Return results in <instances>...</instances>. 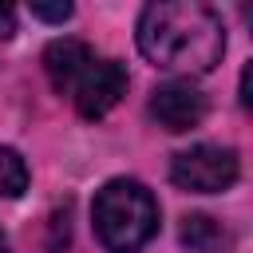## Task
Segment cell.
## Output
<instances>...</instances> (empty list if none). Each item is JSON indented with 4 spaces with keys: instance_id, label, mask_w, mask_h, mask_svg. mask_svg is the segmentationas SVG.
<instances>
[{
    "instance_id": "6da1fadb",
    "label": "cell",
    "mask_w": 253,
    "mask_h": 253,
    "mask_svg": "<svg viewBox=\"0 0 253 253\" xmlns=\"http://www.w3.org/2000/svg\"><path fill=\"white\" fill-rule=\"evenodd\" d=\"M138 51L178 75H206L225 55V24L202 0H162L146 4L138 16Z\"/></svg>"
},
{
    "instance_id": "7a4b0ae2",
    "label": "cell",
    "mask_w": 253,
    "mask_h": 253,
    "mask_svg": "<svg viewBox=\"0 0 253 253\" xmlns=\"http://www.w3.org/2000/svg\"><path fill=\"white\" fill-rule=\"evenodd\" d=\"M43 71L59 95L75 103L83 119H103L126 95V67L119 59L95 55L83 40H51L43 51Z\"/></svg>"
},
{
    "instance_id": "3957f363",
    "label": "cell",
    "mask_w": 253,
    "mask_h": 253,
    "mask_svg": "<svg viewBox=\"0 0 253 253\" xmlns=\"http://www.w3.org/2000/svg\"><path fill=\"white\" fill-rule=\"evenodd\" d=\"M95 237L107 253H138L158 233V198L138 178H111L91 206Z\"/></svg>"
},
{
    "instance_id": "277c9868",
    "label": "cell",
    "mask_w": 253,
    "mask_h": 253,
    "mask_svg": "<svg viewBox=\"0 0 253 253\" xmlns=\"http://www.w3.org/2000/svg\"><path fill=\"white\" fill-rule=\"evenodd\" d=\"M241 174L237 150L217 142H198L170 158V182L186 194H225Z\"/></svg>"
},
{
    "instance_id": "5b68a950",
    "label": "cell",
    "mask_w": 253,
    "mask_h": 253,
    "mask_svg": "<svg viewBox=\"0 0 253 253\" xmlns=\"http://www.w3.org/2000/svg\"><path fill=\"white\" fill-rule=\"evenodd\" d=\"M206 111H210V103H206L202 87L190 83V79H166L150 95V119L162 130H170V134H182V130L202 126Z\"/></svg>"
},
{
    "instance_id": "8992f818",
    "label": "cell",
    "mask_w": 253,
    "mask_h": 253,
    "mask_svg": "<svg viewBox=\"0 0 253 253\" xmlns=\"http://www.w3.org/2000/svg\"><path fill=\"white\" fill-rule=\"evenodd\" d=\"M182 245L194 249V253H213L217 245H229V233H225L213 217H206V213H190V217L182 221Z\"/></svg>"
},
{
    "instance_id": "52a82bcc",
    "label": "cell",
    "mask_w": 253,
    "mask_h": 253,
    "mask_svg": "<svg viewBox=\"0 0 253 253\" xmlns=\"http://www.w3.org/2000/svg\"><path fill=\"white\" fill-rule=\"evenodd\" d=\"M28 190V162L20 158V150L0 146V198H20Z\"/></svg>"
},
{
    "instance_id": "ba28073f",
    "label": "cell",
    "mask_w": 253,
    "mask_h": 253,
    "mask_svg": "<svg viewBox=\"0 0 253 253\" xmlns=\"http://www.w3.org/2000/svg\"><path fill=\"white\" fill-rule=\"evenodd\" d=\"M32 16L47 20V24H63L71 16V4H32Z\"/></svg>"
},
{
    "instance_id": "9c48e42d",
    "label": "cell",
    "mask_w": 253,
    "mask_h": 253,
    "mask_svg": "<svg viewBox=\"0 0 253 253\" xmlns=\"http://www.w3.org/2000/svg\"><path fill=\"white\" fill-rule=\"evenodd\" d=\"M12 32H16V8L0 4V40H8Z\"/></svg>"
},
{
    "instance_id": "30bf717a",
    "label": "cell",
    "mask_w": 253,
    "mask_h": 253,
    "mask_svg": "<svg viewBox=\"0 0 253 253\" xmlns=\"http://www.w3.org/2000/svg\"><path fill=\"white\" fill-rule=\"evenodd\" d=\"M0 253H8V237H4V229H0Z\"/></svg>"
}]
</instances>
